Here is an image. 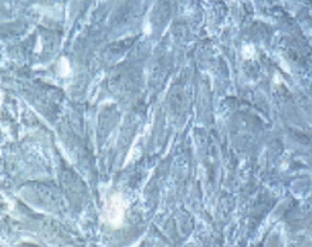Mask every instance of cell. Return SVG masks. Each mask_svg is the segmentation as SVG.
Segmentation results:
<instances>
[{
  "instance_id": "obj_1",
  "label": "cell",
  "mask_w": 312,
  "mask_h": 247,
  "mask_svg": "<svg viewBox=\"0 0 312 247\" xmlns=\"http://www.w3.org/2000/svg\"><path fill=\"white\" fill-rule=\"evenodd\" d=\"M124 205L121 199L118 196H114L111 201H109L108 206H107V220H108L109 225H112L114 227L119 226L122 223V219H124Z\"/></svg>"
}]
</instances>
